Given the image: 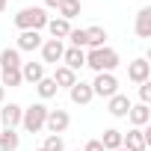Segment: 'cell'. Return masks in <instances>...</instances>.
<instances>
[{
  "mask_svg": "<svg viewBox=\"0 0 151 151\" xmlns=\"http://www.w3.org/2000/svg\"><path fill=\"white\" fill-rule=\"evenodd\" d=\"M47 15H45V9L42 6H27V9H21L18 15H15V27L24 33V30H42V27H47Z\"/></svg>",
  "mask_w": 151,
  "mask_h": 151,
  "instance_id": "1",
  "label": "cell"
},
{
  "mask_svg": "<svg viewBox=\"0 0 151 151\" xmlns=\"http://www.w3.org/2000/svg\"><path fill=\"white\" fill-rule=\"evenodd\" d=\"M86 65H89L95 74H101V71H113V68L119 65V53H116L113 47H95V50L86 53Z\"/></svg>",
  "mask_w": 151,
  "mask_h": 151,
  "instance_id": "2",
  "label": "cell"
},
{
  "mask_svg": "<svg viewBox=\"0 0 151 151\" xmlns=\"http://www.w3.org/2000/svg\"><path fill=\"white\" fill-rule=\"evenodd\" d=\"M45 119H47V107H45V104H33V107H27V110H24L21 124H24V130L39 133V130L45 127Z\"/></svg>",
  "mask_w": 151,
  "mask_h": 151,
  "instance_id": "3",
  "label": "cell"
},
{
  "mask_svg": "<svg viewBox=\"0 0 151 151\" xmlns=\"http://www.w3.org/2000/svg\"><path fill=\"white\" fill-rule=\"evenodd\" d=\"M89 86H92V95H101V98H113L119 92V80L113 77L110 71H101L95 77V83H89Z\"/></svg>",
  "mask_w": 151,
  "mask_h": 151,
  "instance_id": "4",
  "label": "cell"
},
{
  "mask_svg": "<svg viewBox=\"0 0 151 151\" xmlns=\"http://www.w3.org/2000/svg\"><path fill=\"white\" fill-rule=\"evenodd\" d=\"M71 124V116L65 113V110H47V119H45V127L50 130V133H62L65 127Z\"/></svg>",
  "mask_w": 151,
  "mask_h": 151,
  "instance_id": "5",
  "label": "cell"
},
{
  "mask_svg": "<svg viewBox=\"0 0 151 151\" xmlns=\"http://www.w3.org/2000/svg\"><path fill=\"white\" fill-rule=\"evenodd\" d=\"M127 77H130L133 83H145V80L151 77V62H148V59H133V62L127 65Z\"/></svg>",
  "mask_w": 151,
  "mask_h": 151,
  "instance_id": "6",
  "label": "cell"
},
{
  "mask_svg": "<svg viewBox=\"0 0 151 151\" xmlns=\"http://www.w3.org/2000/svg\"><path fill=\"white\" fill-rule=\"evenodd\" d=\"M62 53H65V47H62V42L59 39H47V42H42V59L45 62H59L62 59Z\"/></svg>",
  "mask_w": 151,
  "mask_h": 151,
  "instance_id": "7",
  "label": "cell"
},
{
  "mask_svg": "<svg viewBox=\"0 0 151 151\" xmlns=\"http://www.w3.org/2000/svg\"><path fill=\"white\" fill-rule=\"evenodd\" d=\"M133 104H130V98L127 95H113L110 98V104H107V110H110V116H116V119H127V110H130Z\"/></svg>",
  "mask_w": 151,
  "mask_h": 151,
  "instance_id": "8",
  "label": "cell"
},
{
  "mask_svg": "<svg viewBox=\"0 0 151 151\" xmlns=\"http://www.w3.org/2000/svg\"><path fill=\"white\" fill-rule=\"evenodd\" d=\"M122 148H124V151H145L148 145H145V136H142V130H139V127L127 130V136H122Z\"/></svg>",
  "mask_w": 151,
  "mask_h": 151,
  "instance_id": "9",
  "label": "cell"
},
{
  "mask_svg": "<svg viewBox=\"0 0 151 151\" xmlns=\"http://www.w3.org/2000/svg\"><path fill=\"white\" fill-rule=\"evenodd\" d=\"M21 116H24V110H21L18 104H6L3 110H0V122H3V127H15V124H21Z\"/></svg>",
  "mask_w": 151,
  "mask_h": 151,
  "instance_id": "10",
  "label": "cell"
},
{
  "mask_svg": "<svg viewBox=\"0 0 151 151\" xmlns=\"http://www.w3.org/2000/svg\"><path fill=\"white\" fill-rule=\"evenodd\" d=\"M136 36L139 39H151V6H142L136 15Z\"/></svg>",
  "mask_w": 151,
  "mask_h": 151,
  "instance_id": "11",
  "label": "cell"
},
{
  "mask_svg": "<svg viewBox=\"0 0 151 151\" xmlns=\"http://www.w3.org/2000/svg\"><path fill=\"white\" fill-rule=\"evenodd\" d=\"M62 62H65V68L77 71V68H83V65H86V53H83L80 47H68V50L62 53Z\"/></svg>",
  "mask_w": 151,
  "mask_h": 151,
  "instance_id": "12",
  "label": "cell"
},
{
  "mask_svg": "<svg viewBox=\"0 0 151 151\" xmlns=\"http://www.w3.org/2000/svg\"><path fill=\"white\" fill-rule=\"evenodd\" d=\"M68 92H71V101H74V104H89V101L95 98V95H92V86L83 83V80H77Z\"/></svg>",
  "mask_w": 151,
  "mask_h": 151,
  "instance_id": "13",
  "label": "cell"
},
{
  "mask_svg": "<svg viewBox=\"0 0 151 151\" xmlns=\"http://www.w3.org/2000/svg\"><path fill=\"white\" fill-rule=\"evenodd\" d=\"M36 47H42V36L36 30H24L18 36V50H36Z\"/></svg>",
  "mask_w": 151,
  "mask_h": 151,
  "instance_id": "14",
  "label": "cell"
},
{
  "mask_svg": "<svg viewBox=\"0 0 151 151\" xmlns=\"http://www.w3.org/2000/svg\"><path fill=\"white\" fill-rule=\"evenodd\" d=\"M127 119L133 122V127H142V124H148V119H151V110H148V104H136V107H130V110H127Z\"/></svg>",
  "mask_w": 151,
  "mask_h": 151,
  "instance_id": "15",
  "label": "cell"
},
{
  "mask_svg": "<svg viewBox=\"0 0 151 151\" xmlns=\"http://www.w3.org/2000/svg\"><path fill=\"white\" fill-rule=\"evenodd\" d=\"M42 77H45V65L42 62H27L21 68V80H27V83H39Z\"/></svg>",
  "mask_w": 151,
  "mask_h": 151,
  "instance_id": "16",
  "label": "cell"
},
{
  "mask_svg": "<svg viewBox=\"0 0 151 151\" xmlns=\"http://www.w3.org/2000/svg\"><path fill=\"white\" fill-rule=\"evenodd\" d=\"M53 83H56V89L59 86H65V89H71L74 83H77V71H71V68H56V74H53Z\"/></svg>",
  "mask_w": 151,
  "mask_h": 151,
  "instance_id": "17",
  "label": "cell"
},
{
  "mask_svg": "<svg viewBox=\"0 0 151 151\" xmlns=\"http://www.w3.org/2000/svg\"><path fill=\"white\" fill-rule=\"evenodd\" d=\"M47 30H50V36L53 39H68V33H71V24L65 21V18H53V21H47Z\"/></svg>",
  "mask_w": 151,
  "mask_h": 151,
  "instance_id": "18",
  "label": "cell"
},
{
  "mask_svg": "<svg viewBox=\"0 0 151 151\" xmlns=\"http://www.w3.org/2000/svg\"><path fill=\"white\" fill-rule=\"evenodd\" d=\"M104 42H107V30L104 27H89L86 30V47H104Z\"/></svg>",
  "mask_w": 151,
  "mask_h": 151,
  "instance_id": "19",
  "label": "cell"
},
{
  "mask_svg": "<svg viewBox=\"0 0 151 151\" xmlns=\"http://www.w3.org/2000/svg\"><path fill=\"white\" fill-rule=\"evenodd\" d=\"M18 133H15V127H6V130H0V151H15L18 148Z\"/></svg>",
  "mask_w": 151,
  "mask_h": 151,
  "instance_id": "20",
  "label": "cell"
},
{
  "mask_svg": "<svg viewBox=\"0 0 151 151\" xmlns=\"http://www.w3.org/2000/svg\"><path fill=\"white\" fill-rule=\"evenodd\" d=\"M77 15H80V0H62V3H59V18L71 21Z\"/></svg>",
  "mask_w": 151,
  "mask_h": 151,
  "instance_id": "21",
  "label": "cell"
},
{
  "mask_svg": "<svg viewBox=\"0 0 151 151\" xmlns=\"http://www.w3.org/2000/svg\"><path fill=\"white\" fill-rule=\"evenodd\" d=\"M101 145H104V151H116V148H122V133L119 130H104V136H101Z\"/></svg>",
  "mask_w": 151,
  "mask_h": 151,
  "instance_id": "22",
  "label": "cell"
},
{
  "mask_svg": "<svg viewBox=\"0 0 151 151\" xmlns=\"http://www.w3.org/2000/svg\"><path fill=\"white\" fill-rule=\"evenodd\" d=\"M0 68H21V53L6 47L3 53H0Z\"/></svg>",
  "mask_w": 151,
  "mask_h": 151,
  "instance_id": "23",
  "label": "cell"
},
{
  "mask_svg": "<svg viewBox=\"0 0 151 151\" xmlns=\"http://www.w3.org/2000/svg\"><path fill=\"white\" fill-rule=\"evenodd\" d=\"M21 83H24V80H21V68H3V80H0L3 89H6V86L12 89V86H21Z\"/></svg>",
  "mask_w": 151,
  "mask_h": 151,
  "instance_id": "24",
  "label": "cell"
},
{
  "mask_svg": "<svg viewBox=\"0 0 151 151\" xmlns=\"http://www.w3.org/2000/svg\"><path fill=\"white\" fill-rule=\"evenodd\" d=\"M36 89H39V95H42L45 101L56 95V83H53V77H42V80L36 83Z\"/></svg>",
  "mask_w": 151,
  "mask_h": 151,
  "instance_id": "25",
  "label": "cell"
},
{
  "mask_svg": "<svg viewBox=\"0 0 151 151\" xmlns=\"http://www.w3.org/2000/svg\"><path fill=\"white\" fill-rule=\"evenodd\" d=\"M45 151H65V142H62V136L59 133H50L47 139H45V145H42Z\"/></svg>",
  "mask_w": 151,
  "mask_h": 151,
  "instance_id": "26",
  "label": "cell"
},
{
  "mask_svg": "<svg viewBox=\"0 0 151 151\" xmlns=\"http://www.w3.org/2000/svg\"><path fill=\"white\" fill-rule=\"evenodd\" d=\"M68 39H71V47H86V30H71L68 33Z\"/></svg>",
  "mask_w": 151,
  "mask_h": 151,
  "instance_id": "27",
  "label": "cell"
},
{
  "mask_svg": "<svg viewBox=\"0 0 151 151\" xmlns=\"http://www.w3.org/2000/svg\"><path fill=\"white\" fill-rule=\"evenodd\" d=\"M139 98H142V104H148V101H151V80L139 83Z\"/></svg>",
  "mask_w": 151,
  "mask_h": 151,
  "instance_id": "28",
  "label": "cell"
},
{
  "mask_svg": "<svg viewBox=\"0 0 151 151\" xmlns=\"http://www.w3.org/2000/svg\"><path fill=\"white\" fill-rule=\"evenodd\" d=\"M83 151H104V145H101V139H89Z\"/></svg>",
  "mask_w": 151,
  "mask_h": 151,
  "instance_id": "29",
  "label": "cell"
},
{
  "mask_svg": "<svg viewBox=\"0 0 151 151\" xmlns=\"http://www.w3.org/2000/svg\"><path fill=\"white\" fill-rule=\"evenodd\" d=\"M59 3L62 0H45V6H50V9H59Z\"/></svg>",
  "mask_w": 151,
  "mask_h": 151,
  "instance_id": "30",
  "label": "cell"
},
{
  "mask_svg": "<svg viewBox=\"0 0 151 151\" xmlns=\"http://www.w3.org/2000/svg\"><path fill=\"white\" fill-rule=\"evenodd\" d=\"M6 3H9V0H0V12H3V9H6Z\"/></svg>",
  "mask_w": 151,
  "mask_h": 151,
  "instance_id": "31",
  "label": "cell"
},
{
  "mask_svg": "<svg viewBox=\"0 0 151 151\" xmlns=\"http://www.w3.org/2000/svg\"><path fill=\"white\" fill-rule=\"evenodd\" d=\"M3 95H6V89H3V86H0V104H3Z\"/></svg>",
  "mask_w": 151,
  "mask_h": 151,
  "instance_id": "32",
  "label": "cell"
},
{
  "mask_svg": "<svg viewBox=\"0 0 151 151\" xmlns=\"http://www.w3.org/2000/svg\"><path fill=\"white\" fill-rule=\"evenodd\" d=\"M116 151H124V148H116Z\"/></svg>",
  "mask_w": 151,
  "mask_h": 151,
  "instance_id": "33",
  "label": "cell"
},
{
  "mask_svg": "<svg viewBox=\"0 0 151 151\" xmlns=\"http://www.w3.org/2000/svg\"><path fill=\"white\" fill-rule=\"evenodd\" d=\"M39 151H45V148H39Z\"/></svg>",
  "mask_w": 151,
  "mask_h": 151,
  "instance_id": "34",
  "label": "cell"
}]
</instances>
